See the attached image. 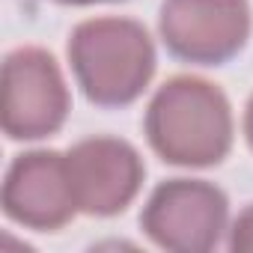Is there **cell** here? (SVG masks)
Wrapping results in <instances>:
<instances>
[{"instance_id":"obj_10","label":"cell","mask_w":253,"mask_h":253,"mask_svg":"<svg viewBox=\"0 0 253 253\" xmlns=\"http://www.w3.org/2000/svg\"><path fill=\"white\" fill-rule=\"evenodd\" d=\"M60 3H72V6H89V3H107V0H60Z\"/></svg>"},{"instance_id":"obj_2","label":"cell","mask_w":253,"mask_h":253,"mask_svg":"<svg viewBox=\"0 0 253 253\" xmlns=\"http://www.w3.org/2000/svg\"><path fill=\"white\" fill-rule=\"evenodd\" d=\"M72 69L95 104L134 101L155 72V48L146 30L125 18H95L75 27Z\"/></svg>"},{"instance_id":"obj_8","label":"cell","mask_w":253,"mask_h":253,"mask_svg":"<svg viewBox=\"0 0 253 253\" xmlns=\"http://www.w3.org/2000/svg\"><path fill=\"white\" fill-rule=\"evenodd\" d=\"M232 250H241V253H253V206L244 209L232 226V238H229Z\"/></svg>"},{"instance_id":"obj_4","label":"cell","mask_w":253,"mask_h":253,"mask_svg":"<svg viewBox=\"0 0 253 253\" xmlns=\"http://www.w3.org/2000/svg\"><path fill=\"white\" fill-rule=\"evenodd\" d=\"M226 226V197L194 179H173L155 188L143 211L146 235L179 253H203L217 244Z\"/></svg>"},{"instance_id":"obj_1","label":"cell","mask_w":253,"mask_h":253,"mask_svg":"<svg viewBox=\"0 0 253 253\" xmlns=\"http://www.w3.org/2000/svg\"><path fill=\"white\" fill-rule=\"evenodd\" d=\"M146 134L152 149L170 164H217L232 143L229 101L209 81L173 78L146 110Z\"/></svg>"},{"instance_id":"obj_9","label":"cell","mask_w":253,"mask_h":253,"mask_svg":"<svg viewBox=\"0 0 253 253\" xmlns=\"http://www.w3.org/2000/svg\"><path fill=\"white\" fill-rule=\"evenodd\" d=\"M244 134H247V143L253 146V98L247 101V110H244Z\"/></svg>"},{"instance_id":"obj_7","label":"cell","mask_w":253,"mask_h":253,"mask_svg":"<svg viewBox=\"0 0 253 253\" xmlns=\"http://www.w3.org/2000/svg\"><path fill=\"white\" fill-rule=\"evenodd\" d=\"M66 158L57 152H30L12 161L3 182V211L33 229H57L75 214Z\"/></svg>"},{"instance_id":"obj_5","label":"cell","mask_w":253,"mask_h":253,"mask_svg":"<svg viewBox=\"0 0 253 253\" xmlns=\"http://www.w3.org/2000/svg\"><path fill=\"white\" fill-rule=\"evenodd\" d=\"M250 33L247 0H167L161 36L167 48L191 63L217 66L238 54Z\"/></svg>"},{"instance_id":"obj_3","label":"cell","mask_w":253,"mask_h":253,"mask_svg":"<svg viewBox=\"0 0 253 253\" xmlns=\"http://www.w3.org/2000/svg\"><path fill=\"white\" fill-rule=\"evenodd\" d=\"M69 113V92L51 54L18 48L3 63L0 119L12 140H39L54 134Z\"/></svg>"},{"instance_id":"obj_6","label":"cell","mask_w":253,"mask_h":253,"mask_svg":"<svg viewBox=\"0 0 253 253\" xmlns=\"http://www.w3.org/2000/svg\"><path fill=\"white\" fill-rule=\"evenodd\" d=\"M66 170L78 209L89 214H116L128 206L143 182L140 155L122 140L92 137L66 155Z\"/></svg>"}]
</instances>
